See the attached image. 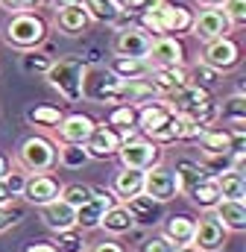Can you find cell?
<instances>
[{
    "label": "cell",
    "mask_w": 246,
    "mask_h": 252,
    "mask_svg": "<svg viewBox=\"0 0 246 252\" xmlns=\"http://www.w3.org/2000/svg\"><path fill=\"white\" fill-rule=\"evenodd\" d=\"M164 100H167V106L173 109V115H179V118L190 121V124L202 126V129H208V126L217 121V100L211 97L208 88H202V85H196V82L182 85L179 91H173V94L164 97Z\"/></svg>",
    "instance_id": "cell-1"
},
{
    "label": "cell",
    "mask_w": 246,
    "mask_h": 252,
    "mask_svg": "<svg viewBox=\"0 0 246 252\" xmlns=\"http://www.w3.org/2000/svg\"><path fill=\"white\" fill-rule=\"evenodd\" d=\"M47 82L50 88H56L67 103H79L85 97V79H88V64L79 56H64L59 62L47 67Z\"/></svg>",
    "instance_id": "cell-2"
},
{
    "label": "cell",
    "mask_w": 246,
    "mask_h": 252,
    "mask_svg": "<svg viewBox=\"0 0 246 252\" xmlns=\"http://www.w3.org/2000/svg\"><path fill=\"white\" fill-rule=\"evenodd\" d=\"M47 38V21L38 12H15L3 30V41L15 50H35Z\"/></svg>",
    "instance_id": "cell-3"
},
{
    "label": "cell",
    "mask_w": 246,
    "mask_h": 252,
    "mask_svg": "<svg viewBox=\"0 0 246 252\" xmlns=\"http://www.w3.org/2000/svg\"><path fill=\"white\" fill-rule=\"evenodd\" d=\"M15 164L24 170V173H50L56 164H59V156H56V144L44 135H30L21 150H18V158Z\"/></svg>",
    "instance_id": "cell-4"
},
{
    "label": "cell",
    "mask_w": 246,
    "mask_h": 252,
    "mask_svg": "<svg viewBox=\"0 0 246 252\" xmlns=\"http://www.w3.org/2000/svg\"><path fill=\"white\" fill-rule=\"evenodd\" d=\"M118 158H121V164L126 170H141V173H144V170L161 164V147L153 144V141L144 138V135H135V138H129V141L121 144Z\"/></svg>",
    "instance_id": "cell-5"
},
{
    "label": "cell",
    "mask_w": 246,
    "mask_h": 252,
    "mask_svg": "<svg viewBox=\"0 0 246 252\" xmlns=\"http://www.w3.org/2000/svg\"><path fill=\"white\" fill-rule=\"evenodd\" d=\"M141 193H147V196H153L155 202H161V205H167L170 199H176L182 190H179V176H176V170L170 167V164H155V167H150V170H144V188Z\"/></svg>",
    "instance_id": "cell-6"
},
{
    "label": "cell",
    "mask_w": 246,
    "mask_h": 252,
    "mask_svg": "<svg viewBox=\"0 0 246 252\" xmlns=\"http://www.w3.org/2000/svg\"><path fill=\"white\" fill-rule=\"evenodd\" d=\"M202 64L214 67L217 73L235 70V67L241 64V44H238L232 35H223V38L205 41V47H202Z\"/></svg>",
    "instance_id": "cell-7"
},
{
    "label": "cell",
    "mask_w": 246,
    "mask_h": 252,
    "mask_svg": "<svg viewBox=\"0 0 246 252\" xmlns=\"http://www.w3.org/2000/svg\"><path fill=\"white\" fill-rule=\"evenodd\" d=\"M232 27L223 15L220 6H202L199 12H193V27H190V35H196L202 44L205 41H214V38H223L229 35Z\"/></svg>",
    "instance_id": "cell-8"
},
{
    "label": "cell",
    "mask_w": 246,
    "mask_h": 252,
    "mask_svg": "<svg viewBox=\"0 0 246 252\" xmlns=\"http://www.w3.org/2000/svg\"><path fill=\"white\" fill-rule=\"evenodd\" d=\"M118 202V196L112 193V188H91V199L76 208V229L88 232V229H100L103 214Z\"/></svg>",
    "instance_id": "cell-9"
},
{
    "label": "cell",
    "mask_w": 246,
    "mask_h": 252,
    "mask_svg": "<svg viewBox=\"0 0 246 252\" xmlns=\"http://www.w3.org/2000/svg\"><path fill=\"white\" fill-rule=\"evenodd\" d=\"M147 62L150 67H182L184 64V44L176 35H161L150 41L147 50Z\"/></svg>",
    "instance_id": "cell-10"
},
{
    "label": "cell",
    "mask_w": 246,
    "mask_h": 252,
    "mask_svg": "<svg viewBox=\"0 0 246 252\" xmlns=\"http://www.w3.org/2000/svg\"><path fill=\"white\" fill-rule=\"evenodd\" d=\"M62 193V182L53 176V173H30L27 176V185L21 190V196L30 202V205H47L53 199H59Z\"/></svg>",
    "instance_id": "cell-11"
},
{
    "label": "cell",
    "mask_w": 246,
    "mask_h": 252,
    "mask_svg": "<svg viewBox=\"0 0 246 252\" xmlns=\"http://www.w3.org/2000/svg\"><path fill=\"white\" fill-rule=\"evenodd\" d=\"M82 150L88 153V158H97V161L112 158L121 150V135H118V129H112L106 121L103 124H94V132L88 135V141H85Z\"/></svg>",
    "instance_id": "cell-12"
},
{
    "label": "cell",
    "mask_w": 246,
    "mask_h": 252,
    "mask_svg": "<svg viewBox=\"0 0 246 252\" xmlns=\"http://www.w3.org/2000/svg\"><path fill=\"white\" fill-rule=\"evenodd\" d=\"M226 229L214 220V214H205L202 220L193 223V238H190V247H196L199 252H220L226 244Z\"/></svg>",
    "instance_id": "cell-13"
},
{
    "label": "cell",
    "mask_w": 246,
    "mask_h": 252,
    "mask_svg": "<svg viewBox=\"0 0 246 252\" xmlns=\"http://www.w3.org/2000/svg\"><path fill=\"white\" fill-rule=\"evenodd\" d=\"M94 118H88L85 112H73V115H64L62 124L56 126V138L59 144H73V147H85L88 135L94 132Z\"/></svg>",
    "instance_id": "cell-14"
},
{
    "label": "cell",
    "mask_w": 246,
    "mask_h": 252,
    "mask_svg": "<svg viewBox=\"0 0 246 252\" xmlns=\"http://www.w3.org/2000/svg\"><path fill=\"white\" fill-rule=\"evenodd\" d=\"M123 205H126V211H129L135 226H158L164 220V205L155 202L147 193H135V196L123 199Z\"/></svg>",
    "instance_id": "cell-15"
},
{
    "label": "cell",
    "mask_w": 246,
    "mask_h": 252,
    "mask_svg": "<svg viewBox=\"0 0 246 252\" xmlns=\"http://www.w3.org/2000/svg\"><path fill=\"white\" fill-rule=\"evenodd\" d=\"M150 35L141 30V27H123L118 30V35H115V44H112V50H115V56H132V59H147V50H150Z\"/></svg>",
    "instance_id": "cell-16"
},
{
    "label": "cell",
    "mask_w": 246,
    "mask_h": 252,
    "mask_svg": "<svg viewBox=\"0 0 246 252\" xmlns=\"http://www.w3.org/2000/svg\"><path fill=\"white\" fill-rule=\"evenodd\" d=\"M158 21H161V30H164V35H184V32H190V27H193V12L182 6V3H170V0H164L158 9Z\"/></svg>",
    "instance_id": "cell-17"
},
{
    "label": "cell",
    "mask_w": 246,
    "mask_h": 252,
    "mask_svg": "<svg viewBox=\"0 0 246 252\" xmlns=\"http://www.w3.org/2000/svg\"><path fill=\"white\" fill-rule=\"evenodd\" d=\"M173 118V109L167 106V100H150V103H144L141 109H138V124H135V129L144 135V138H150L153 132H158L161 126L167 124Z\"/></svg>",
    "instance_id": "cell-18"
},
{
    "label": "cell",
    "mask_w": 246,
    "mask_h": 252,
    "mask_svg": "<svg viewBox=\"0 0 246 252\" xmlns=\"http://www.w3.org/2000/svg\"><path fill=\"white\" fill-rule=\"evenodd\" d=\"M91 24L94 21H91V15L85 12V6L79 0H73V3L56 9V30L64 32V35H82Z\"/></svg>",
    "instance_id": "cell-19"
},
{
    "label": "cell",
    "mask_w": 246,
    "mask_h": 252,
    "mask_svg": "<svg viewBox=\"0 0 246 252\" xmlns=\"http://www.w3.org/2000/svg\"><path fill=\"white\" fill-rule=\"evenodd\" d=\"M147 82L155 88L158 97H170L173 91H179L190 79H187V70L184 67H150Z\"/></svg>",
    "instance_id": "cell-20"
},
{
    "label": "cell",
    "mask_w": 246,
    "mask_h": 252,
    "mask_svg": "<svg viewBox=\"0 0 246 252\" xmlns=\"http://www.w3.org/2000/svg\"><path fill=\"white\" fill-rule=\"evenodd\" d=\"M85 6V12L91 15V21H100V24H112L115 30L129 27V15L121 9L118 0H79Z\"/></svg>",
    "instance_id": "cell-21"
},
{
    "label": "cell",
    "mask_w": 246,
    "mask_h": 252,
    "mask_svg": "<svg viewBox=\"0 0 246 252\" xmlns=\"http://www.w3.org/2000/svg\"><path fill=\"white\" fill-rule=\"evenodd\" d=\"M211 214H214V220H217L226 232H246V202L220 199Z\"/></svg>",
    "instance_id": "cell-22"
},
{
    "label": "cell",
    "mask_w": 246,
    "mask_h": 252,
    "mask_svg": "<svg viewBox=\"0 0 246 252\" xmlns=\"http://www.w3.org/2000/svg\"><path fill=\"white\" fill-rule=\"evenodd\" d=\"M41 220L50 232H64L76 226V208H70L64 199H53L47 205H41Z\"/></svg>",
    "instance_id": "cell-23"
},
{
    "label": "cell",
    "mask_w": 246,
    "mask_h": 252,
    "mask_svg": "<svg viewBox=\"0 0 246 252\" xmlns=\"http://www.w3.org/2000/svg\"><path fill=\"white\" fill-rule=\"evenodd\" d=\"M193 223H196V220H190V217H184V214H173V217L164 220L161 238H167L173 247H184V244H190V238H193Z\"/></svg>",
    "instance_id": "cell-24"
},
{
    "label": "cell",
    "mask_w": 246,
    "mask_h": 252,
    "mask_svg": "<svg viewBox=\"0 0 246 252\" xmlns=\"http://www.w3.org/2000/svg\"><path fill=\"white\" fill-rule=\"evenodd\" d=\"M100 229L106 232V235H129L132 229H135V223H132V217H129V211H126V205L123 202H115L106 214H103V220H100Z\"/></svg>",
    "instance_id": "cell-25"
},
{
    "label": "cell",
    "mask_w": 246,
    "mask_h": 252,
    "mask_svg": "<svg viewBox=\"0 0 246 252\" xmlns=\"http://www.w3.org/2000/svg\"><path fill=\"white\" fill-rule=\"evenodd\" d=\"M190 202L199 208V211H214V205L220 202V188H217V176H205L196 188L187 190Z\"/></svg>",
    "instance_id": "cell-26"
},
{
    "label": "cell",
    "mask_w": 246,
    "mask_h": 252,
    "mask_svg": "<svg viewBox=\"0 0 246 252\" xmlns=\"http://www.w3.org/2000/svg\"><path fill=\"white\" fill-rule=\"evenodd\" d=\"M144 188V173L141 170H118L115 173V179H112V193L118 196V199H129V196H135V193H141Z\"/></svg>",
    "instance_id": "cell-27"
},
{
    "label": "cell",
    "mask_w": 246,
    "mask_h": 252,
    "mask_svg": "<svg viewBox=\"0 0 246 252\" xmlns=\"http://www.w3.org/2000/svg\"><path fill=\"white\" fill-rule=\"evenodd\" d=\"M109 73H115L118 79H144L150 73L147 59H132V56H115L109 64Z\"/></svg>",
    "instance_id": "cell-28"
},
{
    "label": "cell",
    "mask_w": 246,
    "mask_h": 252,
    "mask_svg": "<svg viewBox=\"0 0 246 252\" xmlns=\"http://www.w3.org/2000/svg\"><path fill=\"white\" fill-rule=\"evenodd\" d=\"M217 118H223L229 129H244L246 126V100L244 94H232L229 100H223V106H217Z\"/></svg>",
    "instance_id": "cell-29"
},
{
    "label": "cell",
    "mask_w": 246,
    "mask_h": 252,
    "mask_svg": "<svg viewBox=\"0 0 246 252\" xmlns=\"http://www.w3.org/2000/svg\"><path fill=\"white\" fill-rule=\"evenodd\" d=\"M173 170H176V176H179V190H182V193H187L190 188H196L205 176H211V173L205 170V164L190 161V158H182Z\"/></svg>",
    "instance_id": "cell-30"
},
{
    "label": "cell",
    "mask_w": 246,
    "mask_h": 252,
    "mask_svg": "<svg viewBox=\"0 0 246 252\" xmlns=\"http://www.w3.org/2000/svg\"><path fill=\"white\" fill-rule=\"evenodd\" d=\"M217 188H220V199H246V179L244 173H235V170H223L217 173Z\"/></svg>",
    "instance_id": "cell-31"
},
{
    "label": "cell",
    "mask_w": 246,
    "mask_h": 252,
    "mask_svg": "<svg viewBox=\"0 0 246 252\" xmlns=\"http://www.w3.org/2000/svg\"><path fill=\"white\" fill-rule=\"evenodd\" d=\"M62 118H64V112H62L59 106H32L30 112H27V121L32 126H41V129H56L62 124Z\"/></svg>",
    "instance_id": "cell-32"
},
{
    "label": "cell",
    "mask_w": 246,
    "mask_h": 252,
    "mask_svg": "<svg viewBox=\"0 0 246 252\" xmlns=\"http://www.w3.org/2000/svg\"><path fill=\"white\" fill-rule=\"evenodd\" d=\"M59 252H85L88 244L82 238V229H64V232H56V244H53Z\"/></svg>",
    "instance_id": "cell-33"
},
{
    "label": "cell",
    "mask_w": 246,
    "mask_h": 252,
    "mask_svg": "<svg viewBox=\"0 0 246 252\" xmlns=\"http://www.w3.org/2000/svg\"><path fill=\"white\" fill-rule=\"evenodd\" d=\"M106 124L112 126V129H118V132L135 129V124H138V109H135V106H115V109L109 112Z\"/></svg>",
    "instance_id": "cell-34"
},
{
    "label": "cell",
    "mask_w": 246,
    "mask_h": 252,
    "mask_svg": "<svg viewBox=\"0 0 246 252\" xmlns=\"http://www.w3.org/2000/svg\"><path fill=\"white\" fill-rule=\"evenodd\" d=\"M59 199H64L70 208H82V205L91 199V185H79V182H73V185H62Z\"/></svg>",
    "instance_id": "cell-35"
},
{
    "label": "cell",
    "mask_w": 246,
    "mask_h": 252,
    "mask_svg": "<svg viewBox=\"0 0 246 252\" xmlns=\"http://www.w3.org/2000/svg\"><path fill=\"white\" fill-rule=\"evenodd\" d=\"M220 9H223V15H226L232 30H241L246 24V0H223Z\"/></svg>",
    "instance_id": "cell-36"
},
{
    "label": "cell",
    "mask_w": 246,
    "mask_h": 252,
    "mask_svg": "<svg viewBox=\"0 0 246 252\" xmlns=\"http://www.w3.org/2000/svg\"><path fill=\"white\" fill-rule=\"evenodd\" d=\"M56 156H59V161L64 167H82L88 161V153L82 147H73V144H59Z\"/></svg>",
    "instance_id": "cell-37"
},
{
    "label": "cell",
    "mask_w": 246,
    "mask_h": 252,
    "mask_svg": "<svg viewBox=\"0 0 246 252\" xmlns=\"http://www.w3.org/2000/svg\"><path fill=\"white\" fill-rule=\"evenodd\" d=\"M187 79L211 91V88H214V85L220 82V73H217L214 67H208V64H202V62H199V64H196V67H193V73H187Z\"/></svg>",
    "instance_id": "cell-38"
},
{
    "label": "cell",
    "mask_w": 246,
    "mask_h": 252,
    "mask_svg": "<svg viewBox=\"0 0 246 252\" xmlns=\"http://www.w3.org/2000/svg\"><path fill=\"white\" fill-rule=\"evenodd\" d=\"M118 3H121V9L126 15H144V12L158 9L164 0H118Z\"/></svg>",
    "instance_id": "cell-39"
},
{
    "label": "cell",
    "mask_w": 246,
    "mask_h": 252,
    "mask_svg": "<svg viewBox=\"0 0 246 252\" xmlns=\"http://www.w3.org/2000/svg\"><path fill=\"white\" fill-rule=\"evenodd\" d=\"M21 64H24V70H38V73H47V67H50V59H44L41 53H32V50H27L24 56H21Z\"/></svg>",
    "instance_id": "cell-40"
},
{
    "label": "cell",
    "mask_w": 246,
    "mask_h": 252,
    "mask_svg": "<svg viewBox=\"0 0 246 252\" xmlns=\"http://www.w3.org/2000/svg\"><path fill=\"white\" fill-rule=\"evenodd\" d=\"M27 176H30V173H24L18 164H12V167H9V173L3 176V182L12 188V193H15V196H21V190H24V185H27Z\"/></svg>",
    "instance_id": "cell-41"
},
{
    "label": "cell",
    "mask_w": 246,
    "mask_h": 252,
    "mask_svg": "<svg viewBox=\"0 0 246 252\" xmlns=\"http://www.w3.org/2000/svg\"><path fill=\"white\" fill-rule=\"evenodd\" d=\"M176 247L167 241V238H161V235H155V238H147L141 247H138V252H173Z\"/></svg>",
    "instance_id": "cell-42"
},
{
    "label": "cell",
    "mask_w": 246,
    "mask_h": 252,
    "mask_svg": "<svg viewBox=\"0 0 246 252\" xmlns=\"http://www.w3.org/2000/svg\"><path fill=\"white\" fill-rule=\"evenodd\" d=\"M0 6L15 15V12H32V9H38L41 0H0Z\"/></svg>",
    "instance_id": "cell-43"
},
{
    "label": "cell",
    "mask_w": 246,
    "mask_h": 252,
    "mask_svg": "<svg viewBox=\"0 0 246 252\" xmlns=\"http://www.w3.org/2000/svg\"><path fill=\"white\" fill-rule=\"evenodd\" d=\"M18 217H21L18 211H9V208H0V235H3V232H9V229H12V226L18 223Z\"/></svg>",
    "instance_id": "cell-44"
},
{
    "label": "cell",
    "mask_w": 246,
    "mask_h": 252,
    "mask_svg": "<svg viewBox=\"0 0 246 252\" xmlns=\"http://www.w3.org/2000/svg\"><path fill=\"white\" fill-rule=\"evenodd\" d=\"M85 252H126V250H123L118 241H97V244H91Z\"/></svg>",
    "instance_id": "cell-45"
},
{
    "label": "cell",
    "mask_w": 246,
    "mask_h": 252,
    "mask_svg": "<svg viewBox=\"0 0 246 252\" xmlns=\"http://www.w3.org/2000/svg\"><path fill=\"white\" fill-rule=\"evenodd\" d=\"M15 199H18V196L12 193V188L0 179V208H12V202H15Z\"/></svg>",
    "instance_id": "cell-46"
},
{
    "label": "cell",
    "mask_w": 246,
    "mask_h": 252,
    "mask_svg": "<svg viewBox=\"0 0 246 252\" xmlns=\"http://www.w3.org/2000/svg\"><path fill=\"white\" fill-rule=\"evenodd\" d=\"M27 252H59V250H56L53 244H32Z\"/></svg>",
    "instance_id": "cell-47"
},
{
    "label": "cell",
    "mask_w": 246,
    "mask_h": 252,
    "mask_svg": "<svg viewBox=\"0 0 246 252\" xmlns=\"http://www.w3.org/2000/svg\"><path fill=\"white\" fill-rule=\"evenodd\" d=\"M9 167H12V161H9V156L6 153H0V179L9 173Z\"/></svg>",
    "instance_id": "cell-48"
},
{
    "label": "cell",
    "mask_w": 246,
    "mask_h": 252,
    "mask_svg": "<svg viewBox=\"0 0 246 252\" xmlns=\"http://www.w3.org/2000/svg\"><path fill=\"white\" fill-rule=\"evenodd\" d=\"M44 6H50V9H62V6H67V3H73V0H41Z\"/></svg>",
    "instance_id": "cell-49"
},
{
    "label": "cell",
    "mask_w": 246,
    "mask_h": 252,
    "mask_svg": "<svg viewBox=\"0 0 246 252\" xmlns=\"http://www.w3.org/2000/svg\"><path fill=\"white\" fill-rule=\"evenodd\" d=\"M199 6H223V0H196Z\"/></svg>",
    "instance_id": "cell-50"
},
{
    "label": "cell",
    "mask_w": 246,
    "mask_h": 252,
    "mask_svg": "<svg viewBox=\"0 0 246 252\" xmlns=\"http://www.w3.org/2000/svg\"><path fill=\"white\" fill-rule=\"evenodd\" d=\"M173 252H199L196 247H190V244H184V247H176Z\"/></svg>",
    "instance_id": "cell-51"
}]
</instances>
